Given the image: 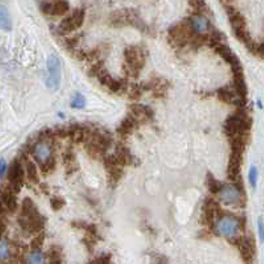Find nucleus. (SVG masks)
Segmentation results:
<instances>
[{
    "instance_id": "nucleus-1",
    "label": "nucleus",
    "mask_w": 264,
    "mask_h": 264,
    "mask_svg": "<svg viewBox=\"0 0 264 264\" xmlns=\"http://www.w3.org/2000/svg\"><path fill=\"white\" fill-rule=\"evenodd\" d=\"M226 10H228V20H230V26L231 28H232V30H234L235 37H236L240 42H243V44L246 45V48L248 49L251 53H255V52H256V45H255L254 40L251 38V36H250L248 30H247V22L246 18H244V16H243L240 12L236 11V10H234L232 7H230V6H228Z\"/></svg>"
},
{
    "instance_id": "nucleus-2",
    "label": "nucleus",
    "mask_w": 264,
    "mask_h": 264,
    "mask_svg": "<svg viewBox=\"0 0 264 264\" xmlns=\"http://www.w3.org/2000/svg\"><path fill=\"white\" fill-rule=\"evenodd\" d=\"M250 130H251V119L242 110H238L235 114L230 115L224 123V134L228 139L250 135Z\"/></svg>"
},
{
    "instance_id": "nucleus-3",
    "label": "nucleus",
    "mask_w": 264,
    "mask_h": 264,
    "mask_svg": "<svg viewBox=\"0 0 264 264\" xmlns=\"http://www.w3.org/2000/svg\"><path fill=\"white\" fill-rule=\"evenodd\" d=\"M112 140L107 134L94 131L86 143V152L92 160H104L107 150L111 147Z\"/></svg>"
},
{
    "instance_id": "nucleus-4",
    "label": "nucleus",
    "mask_w": 264,
    "mask_h": 264,
    "mask_svg": "<svg viewBox=\"0 0 264 264\" xmlns=\"http://www.w3.org/2000/svg\"><path fill=\"white\" fill-rule=\"evenodd\" d=\"M194 34L196 32L192 26L190 20H185V22H181L176 26H173L169 30V41L176 48H185L186 45L190 44Z\"/></svg>"
},
{
    "instance_id": "nucleus-5",
    "label": "nucleus",
    "mask_w": 264,
    "mask_h": 264,
    "mask_svg": "<svg viewBox=\"0 0 264 264\" xmlns=\"http://www.w3.org/2000/svg\"><path fill=\"white\" fill-rule=\"evenodd\" d=\"M124 70L131 77H139L146 66V53L139 46H128L124 50Z\"/></svg>"
},
{
    "instance_id": "nucleus-6",
    "label": "nucleus",
    "mask_w": 264,
    "mask_h": 264,
    "mask_svg": "<svg viewBox=\"0 0 264 264\" xmlns=\"http://www.w3.org/2000/svg\"><path fill=\"white\" fill-rule=\"evenodd\" d=\"M220 198L224 205L231 206V208H243L246 205L244 188H240L236 184L224 185L222 190L220 192Z\"/></svg>"
},
{
    "instance_id": "nucleus-7",
    "label": "nucleus",
    "mask_w": 264,
    "mask_h": 264,
    "mask_svg": "<svg viewBox=\"0 0 264 264\" xmlns=\"http://www.w3.org/2000/svg\"><path fill=\"white\" fill-rule=\"evenodd\" d=\"M228 242L232 243L240 252L243 262L251 263L254 262L255 254H256V247H255V240L251 236H232L228 238Z\"/></svg>"
},
{
    "instance_id": "nucleus-8",
    "label": "nucleus",
    "mask_w": 264,
    "mask_h": 264,
    "mask_svg": "<svg viewBox=\"0 0 264 264\" xmlns=\"http://www.w3.org/2000/svg\"><path fill=\"white\" fill-rule=\"evenodd\" d=\"M216 231L220 235H224L226 238H232L236 236L238 232L242 230V220L230 214H224V216H220L218 224H216Z\"/></svg>"
},
{
    "instance_id": "nucleus-9",
    "label": "nucleus",
    "mask_w": 264,
    "mask_h": 264,
    "mask_svg": "<svg viewBox=\"0 0 264 264\" xmlns=\"http://www.w3.org/2000/svg\"><path fill=\"white\" fill-rule=\"evenodd\" d=\"M84 18H86L84 10H76L69 16H66L64 18L62 22L58 26V32L61 34H69V33L77 32L84 26Z\"/></svg>"
},
{
    "instance_id": "nucleus-10",
    "label": "nucleus",
    "mask_w": 264,
    "mask_h": 264,
    "mask_svg": "<svg viewBox=\"0 0 264 264\" xmlns=\"http://www.w3.org/2000/svg\"><path fill=\"white\" fill-rule=\"evenodd\" d=\"M202 224L205 226H209L210 228H214V222H216V218H220L226 214V212L222 210L220 205L216 201L212 200V198H208L205 200V204H204V208H202Z\"/></svg>"
},
{
    "instance_id": "nucleus-11",
    "label": "nucleus",
    "mask_w": 264,
    "mask_h": 264,
    "mask_svg": "<svg viewBox=\"0 0 264 264\" xmlns=\"http://www.w3.org/2000/svg\"><path fill=\"white\" fill-rule=\"evenodd\" d=\"M111 24L114 26H132L138 30H143L144 22L135 11H118L111 16Z\"/></svg>"
},
{
    "instance_id": "nucleus-12",
    "label": "nucleus",
    "mask_w": 264,
    "mask_h": 264,
    "mask_svg": "<svg viewBox=\"0 0 264 264\" xmlns=\"http://www.w3.org/2000/svg\"><path fill=\"white\" fill-rule=\"evenodd\" d=\"M26 173L22 168V164L20 160H15L12 162L10 169H8V188L12 189L15 193H18L22 190L24 180H26Z\"/></svg>"
},
{
    "instance_id": "nucleus-13",
    "label": "nucleus",
    "mask_w": 264,
    "mask_h": 264,
    "mask_svg": "<svg viewBox=\"0 0 264 264\" xmlns=\"http://www.w3.org/2000/svg\"><path fill=\"white\" fill-rule=\"evenodd\" d=\"M61 84V62L57 56H50L48 60V77L46 84L50 90H57Z\"/></svg>"
},
{
    "instance_id": "nucleus-14",
    "label": "nucleus",
    "mask_w": 264,
    "mask_h": 264,
    "mask_svg": "<svg viewBox=\"0 0 264 264\" xmlns=\"http://www.w3.org/2000/svg\"><path fill=\"white\" fill-rule=\"evenodd\" d=\"M214 50H216V53L220 57H222V58L226 61V62L228 64V65L231 66V69H232V73H242L243 72V68H242V64H240V61L238 60V57L234 54V52L231 50L230 48H228V45L224 44V42H220V44H216V46H214Z\"/></svg>"
},
{
    "instance_id": "nucleus-15",
    "label": "nucleus",
    "mask_w": 264,
    "mask_h": 264,
    "mask_svg": "<svg viewBox=\"0 0 264 264\" xmlns=\"http://www.w3.org/2000/svg\"><path fill=\"white\" fill-rule=\"evenodd\" d=\"M96 80H98L99 84H102V86L107 88L112 92H122L123 90L127 88V86H126L127 82L120 81V80H115V78L112 77L104 68L99 72V74L96 76Z\"/></svg>"
},
{
    "instance_id": "nucleus-16",
    "label": "nucleus",
    "mask_w": 264,
    "mask_h": 264,
    "mask_svg": "<svg viewBox=\"0 0 264 264\" xmlns=\"http://www.w3.org/2000/svg\"><path fill=\"white\" fill-rule=\"evenodd\" d=\"M18 222H20V226L26 232H28V234H38V232L44 230L46 220L41 214H37V216H30V218L22 216Z\"/></svg>"
},
{
    "instance_id": "nucleus-17",
    "label": "nucleus",
    "mask_w": 264,
    "mask_h": 264,
    "mask_svg": "<svg viewBox=\"0 0 264 264\" xmlns=\"http://www.w3.org/2000/svg\"><path fill=\"white\" fill-rule=\"evenodd\" d=\"M243 162V154L240 152H231L230 160H228V178L232 182L240 178V168H242Z\"/></svg>"
},
{
    "instance_id": "nucleus-18",
    "label": "nucleus",
    "mask_w": 264,
    "mask_h": 264,
    "mask_svg": "<svg viewBox=\"0 0 264 264\" xmlns=\"http://www.w3.org/2000/svg\"><path fill=\"white\" fill-rule=\"evenodd\" d=\"M70 10L69 3L66 0H54V2H46L42 4V11L45 15L49 16H64Z\"/></svg>"
},
{
    "instance_id": "nucleus-19",
    "label": "nucleus",
    "mask_w": 264,
    "mask_h": 264,
    "mask_svg": "<svg viewBox=\"0 0 264 264\" xmlns=\"http://www.w3.org/2000/svg\"><path fill=\"white\" fill-rule=\"evenodd\" d=\"M128 114L135 118L136 120L140 123V126L152 122L154 116V111L150 110V107L143 106V104H131V106H130Z\"/></svg>"
},
{
    "instance_id": "nucleus-20",
    "label": "nucleus",
    "mask_w": 264,
    "mask_h": 264,
    "mask_svg": "<svg viewBox=\"0 0 264 264\" xmlns=\"http://www.w3.org/2000/svg\"><path fill=\"white\" fill-rule=\"evenodd\" d=\"M216 96H218L220 100H222L226 104H232V106H242V104L244 106L246 104V102L238 96V92H235V88H220L218 92H216Z\"/></svg>"
},
{
    "instance_id": "nucleus-21",
    "label": "nucleus",
    "mask_w": 264,
    "mask_h": 264,
    "mask_svg": "<svg viewBox=\"0 0 264 264\" xmlns=\"http://www.w3.org/2000/svg\"><path fill=\"white\" fill-rule=\"evenodd\" d=\"M139 126V122L128 114L123 119V122L119 124V127H118V135L120 136L122 139H127V138H130L131 135H134V132L138 130Z\"/></svg>"
},
{
    "instance_id": "nucleus-22",
    "label": "nucleus",
    "mask_w": 264,
    "mask_h": 264,
    "mask_svg": "<svg viewBox=\"0 0 264 264\" xmlns=\"http://www.w3.org/2000/svg\"><path fill=\"white\" fill-rule=\"evenodd\" d=\"M52 152H53V150H52L50 144H49V142H45V140H40L33 147V156L40 164L52 158Z\"/></svg>"
},
{
    "instance_id": "nucleus-23",
    "label": "nucleus",
    "mask_w": 264,
    "mask_h": 264,
    "mask_svg": "<svg viewBox=\"0 0 264 264\" xmlns=\"http://www.w3.org/2000/svg\"><path fill=\"white\" fill-rule=\"evenodd\" d=\"M2 201H3V206L8 210V213H16L18 209V193L7 188V190H3L2 193Z\"/></svg>"
},
{
    "instance_id": "nucleus-24",
    "label": "nucleus",
    "mask_w": 264,
    "mask_h": 264,
    "mask_svg": "<svg viewBox=\"0 0 264 264\" xmlns=\"http://www.w3.org/2000/svg\"><path fill=\"white\" fill-rule=\"evenodd\" d=\"M114 156L122 166H127V165L135 164V158L132 156V154L130 152L128 148L124 147V146H122V144H118L116 146V150H115Z\"/></svg>"
},
{
    "instance_id": "nucleus-25",
    "label": "nucleus",
    "mask_w": 264,
    "mask_h": 264,
    "mask_svg": "<svg viewBox=\"0 0 264 264\" xmlns=\"http://www.w3.org/2000/svg\"><path fill=\"white\" fill-rule=\"evenodd\" d=\"M168 82L165 80H162V78H156V80H152L150 84H146V90H150L154 92V98H162V96H165V92L168 90Z\"/></svg>"
},
{
    "instance_id": "nucleus-26",
    "label": "nucleus",
    "mask_w": 264,
    "mask_h": 264,
    "mask_svg": "<svg viewBox=\"0 0 264 264\" xmlns=\"http://www.w3.org/2000/svg\"><path fill=\"white\" fill-rule=\"evenodd\" d=\"M190 22L196 33H210L213 30L210 22L204 15H194L190 18Z\"/></svg>"
},
{
    "instance_id": "nucleus-27",
    "label": "nucleus",
    "mask_w": 264,
    "mask_h": 264,
    "mask_svg": "<svg viewBox=\"0 0 264 264\" xmlns=\"http://www.w3.org/2000/svg\"><path fill=\"white\" fill-rule=\"evenodd\" d=\"M26 178L30 180V182H32V184L40 182V172H38V168H37V165L34 164L33 162L26 160Z\"/></svg>"
},
{
    "instance_id": "nucleus-28",
    "label": "nucleus",
    "mask_w": 264,
    "mask_h": 264,
    "mask_svg": "<svg viewBox=\"0 0 264 264\" xmlns=\"http://www.w3.org/2000/svg\"><path fill=\"white\" fill-rule=\"evenodd\" d=\"M38 213V209H37V206L34 205V202L30 200V198H26L24 201L22 202V216H26V218H30V216H37Z\"/></svg>"
},
{
    "instance_id": "nucleus-29",
    "label": "nucleus",
    "mask_w": 264,
    "mask_h": 264,
    "mask_svg": "<svg viewBox=\"0 0 264 264\" xmlns=\"http://www.w3.org/2000/svg\"><path fill=\"white\" fill-rule=\"evenodd\" d=\"M206 184H208V189H209V192L212 194H220V192L222 190V188H224V185L216 180L213 174H210V173L208 174V177H206Z\"/></svg>"
},
{
    "instance_id": "nucleus-30",
    "label": "nucleus",
    "mask_w": 264,
    "mask_h": 264,
    "mask_svg": "<svg viewBox=\"0 0 264 264\" xmlns=\"http://www.w3.org/2000/svg\"><path fill=\"white\" fill-rule=\"evenodd\" d=\"M62 256H64V252H62V248H61V247L53 246L50 250H49L48 258H49V262H50V263L61 264L64 262Z\"/></svg>"
},
{
    "instance_id": "nucleus-31",
    "label": "nucleus",
    "mask_w": 264,
    "mask_h": 264,
    "mask_svg": "<svg viewBox=\"0 0 264 264\" xmlns=\"http://www.w3.org/2000/svg\"><path fill=\"white\" fill-rule=\"evenodd\" d=\"M56 168H57V160L53 156L46 162H41V173L44 176H50L52 173L56 170Z\"/></svg>"
},
{
    "instance_id": "nucleus-32",
    "label": "nucleus",
    "mask_w": 264,
    "mask_h": 264,
    "mask_svg": "<svg viewBox=\"0 0 264 264\" xmlns=\"http://www.w3.org/2000/svg\"><path fill=\"white\" fill-rule=\"evenodd\" d=\"M64 164H65L66 169L69 172H74L73 169L74 166H77V162H76V154H74L73 150H68L65 154H64Z\"/></svg>"
},
{
    "instance_id": "nucleus-33",
    "label": "nucleus",
    "mask_w": 264,
    "mask_h": 264,
    "mask_svg": "<svg viewBox=\"0 0 264 264\" xmlns=\"http://www.w3.org/2000/svg\"><path fill=\"white\" fill-rule=\"evenodd\" d=\"M73 228H80V230H84L86 234L88 235H96L98 236V230L94 224H86V222H73Z\"/></svg>"
},
{
    "instance_id": "nucleus-34",
    "label": "nucleus",
    "mask_w": 264,
    "mask_h": 264,
    "mask_svg": "<svg viewBox=\"0 0 264 264\" xmlns=\"http://www.w3.org/2000/svg\"><path fill=\"white\" fill-rule=\"evenodd\" d=\"M45 260H46V259H45V255L41 252L40 250H33V252L28 255L26 263L40 264V263H44Z\"/></svg>"
},
{
    "instance_id": "nucleus-35",
    "label": "nucleus",
    "mask_w": 264,
    "mask_h": 264,
    "mask_svg": "<svg viewBox=\"0 0 264 264\" xmlns=\"http://www.w3.org/2000/svg\"><path fill=\"white\" fill-rule=\"evenodd\" d=\"M11 256V250H10V243L8 240L3 236L2 243H0V259L2 262H7V259H10Z\"/></svg>"
},
{
    "instance_id": "nucleus-36",
    "label": "nucleus",
    "mask_w": 264,
    "mask_h": 264,
    "mask_svg": "<svg viewBox=\"0 0 264 264\" xmlns=\"http://www.w3.org/2000/svg\"><path fill=\"white\" fill-rule=\"evenodd\" d=\"M2 26H3V30H11L12 26H11V18H10V14H8L7 8L2 7Z\"/></svg>"
},
{
    "instance_id": "nucleus-37",
    "label": "nucleus",
    "mask_w": 264,
    "mask_h": 264,
    "mask_svg": "<svg viewBox=\"0 0 264 264\" xmlns=\"http://www.w3.org/2000/svg\"><path fill=\"white\" fill-rule=\"evenodd\" d=\"M66 205L65 198L58 197V196H56V197H52L50 200V206L52 209L54 210V212H60V210H62Z\"/></svg>"
},
{
    "instance_id": "nucleus-38",
    "label": "nucleus",
    "mask_w": 264,
    "mask_h": 264,
    "mask_svg": "<svg viewBox=\"0 0 264 264\" xmlns=\"http://www.w3.org/2000/svg\"><path fill=\"white\" fill-rule=\"evenodd\" d=\"M146 92V88L143 86H138V84H131V88L128 90V96L131 99H139L140 96H143V92Z\"/></svg>"
},
{
    "instance_id": "nucleus-39",
    "label": "nucleus",
    "mask_w": 264,
    "mask_h": 264,
    "mask_svg": "<svg viewBox=\"0 0 264 264\" xmlns=\"http://www.w3.org/2000/svg\"><path fill=\"white\" fill-rule=\"evenodd\" d=\"M45 242V234L41 231L38 234L32 239V242H30V248L32 250H41L42 244Z\"/></svg>"
},
{
    "instance_id": "nucleus-40",
    "label": "nucleus",
    "mask_w": 264,
    "mask_h": 264,
    "mask_svg": "<svg viewBox=\"0 0 264 264\" xmlns=\"http://www.w3.org/2000/svg\"><path fill=\"white\" fill-rule=\"evenodd\" d=\"M86 106V99L81 94H76L72 99V107L73 108H84Z\"/></svg>"
},
{
    "instance_id": "nucleus-41",
    "label": "nucleus",
    "mask_w": 264,
    "mask_h": 264,
    "mask_svg": "<svg viewBox=\"0 0 264 264\" xmlns=\"http://www.w3.org/2000/svg\"><path fill=\"white\" fill-rule=\"evenodd\" d=\"M258 169L256 166H252L251 168V170H250V184L252 185V188H256V184H258Z\"/></svg>"
},
{
    "instance_id": "nucleus-42",
    "label": "nucleus",
    "mask_w": 264,
    "mask_h": 264,
    "mask_svg": "<svg viewBox=\"0 0 264 264\" xmlns=\"http://www.w3.org/2000/svg\"><path fill=\"white\" fill-rule=\"evenodd\" d=\"M92 263H100V264H104V263H111V255L110 254H106V255H100L99 258H96V259H92Z\"/></svg>"
},
{
    "instance_id": "nucleus-43",
    "label": "nucleus",
    "mask_w": 264,
    "mask_h": 264,
    "mask_svg": "<svg viewBox=\"0 0 264 264\" xmlns=\"http://www.w3.org/2000/svg\"><path fill=\"white\" fill-rule=\"evenodd\" d=\"M78 37H76V38H69V40H66V48L69 49V50L73 52V49H76V46L78 45Z\"/></svg>"
},
{
    "instance_id": "nucleus-44",
    "label": "nucleus",
    "mask_w": 264,
    "mask_h": 264,
    "mask_svg": "<svg viewBox=\"0 0 264 264\" xmlns=\"http://www.w3.org/2000/svg\"><path fill=\"white\" fill-rule=\"evenodd\" d=\"M8 169H10V166H7V164H6V162L4 160H2V169H0V173H2V178H4L6 177V174H7Z\"/></svg>"
},
{
    "instance_id": "nucleus-45",
    "label": "nucleus",
    "mask_w": 264,
    "mask_h": 264,
    "mask_svg": "<svg viewBox=\"0 0 264 264\" xmlns=\"http://www.w3.org/2000/svg\"><path fill=\"white\" fill-rule=\"evenodd\" d=\"M259 235H260L262 242H264V226H263V220H259Z\"/></svg>"
},
{
    "instance_id": "nucleus-46",
    "label": "nucleus",
    "mask_w": 264,
    "mask_h": 264,
    "mask_svg": "<svg viewBox=\"0 0 264 264\" xmlns=\"http://www.w3.org/2000/svg\"><path fill=\"white\" fill-rule=\"evenodd\" d=\"M222 2H224V4H231L232 2H234V0H222Z\"/></svg>"
}]
</instances>
